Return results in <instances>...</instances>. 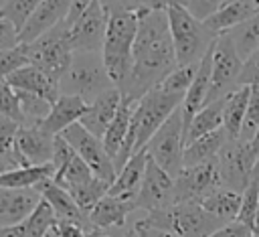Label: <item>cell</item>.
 <instances>
[{
    "instance_id": "6da1fadb",
    "label": "cell",
    "mask_w": 259,
    "mask_h": 237,
    "mask_svg": "<svg viewBox=\"0 0 259 237\" xmlns=\"http://www.w3.org/2000/svg\"><path fill=\"white\" fill-rule=\"evenodd\" d=\"M176 53L166 10H150L138 20L134 41V63L127 81L121 85L123 99L138 101L176 67Z\"/></svg>"
},
{
    "instance_id": "7a4b0ae2",
    "label": "cell",
    "mask_w": 259,
    "mask_h": 237,
    "mask_svg": "<svg viewBox=\"0 0 259 237\" xmlns=\"http://www.w3.org/2000/svg\"><path fill=\"white\" fill-rule=\"evenodd\" d=\"M182 99L184 97H180V95H172V93L162 91L160 87H154L136 101L130 132H127L117 156L113 158V166L117 172L121 170V166L127 162V158L134 152L146 148V144L152 140V136L158 132V128L170 117V113L176 107L182 105Z\"/></svg>"
},
{
    "instance_id": "3957f363",
    "label": "cell",
    "mask_w": 259,
    "mask_h": 237,
    "mask_svg": "<svg viewBox=\"0 0 259 237\" xmlns=\"http://www.w3.org/2000/svg\"><path fill=\"white\" fill-rule=\"evenodd\" d=\"M138 20L140 16L136 12L109 10V24H107L105 41L101 47V59L117 89H121V85L127 81L132 71Z\"/></svg>"
},
{
    "instance_id": "277c9868",
    "label": "cell",
    "mask_w": 259,
    "mask_h": 237,
    "mask_svg": "<svg viewBox=\"0 0 259 237\" xmlns=\"http://www.w3.org/2000/svg\"><path fill=\"white\" fill-rule=\"evenodd\" d=\"M166 16L170 24L172 43H174L176 63L178 65L198 63L208 53V49L212 47L219 34H214L204 24V20H198L196 16H192L182 0H172L166 6Z\"/></svg>"
},
{
    "instance_id": "5b68a950",
    "label": "cell",
    "mask_w": 259,
    "mask_h": 237,
    "mask_svg": "<svg viewBox=\"0 0 259 237\" xmlns=\"http://www.w3.org/2000/svg\"><path fill=\"white\" fill-rule=\"evenodd\" d=\"M140 223H144L148 227L172 231L180 237H208L221 225H225L196 201L176 203L166 209L148 211V215Z\"/></svg>"
},
{
    "instance_id": "8992f818",
    "label": "cell",
    "mask_w": 259,
    "mask_h": 237,
    "mask_svg": "<svg viewBox=\"0 0 259 237\" xmlns=\"http://www.w3.org/2000/svg\"><path fill=\"white\" fill-rule=\"evenodd\" d=\"M115 87L105 65L101 53L93 51H75L69 69L59 81L61 93L79 95L87 103H91L103 91Z\"/></svg>"
},
{
    "instance_id": "52a82bcc",
    "label": "cell",
    "mask_w": 259,
    "mask_h": 237,
    "mask_svg": "<svg viewBox=\"0 0 259 237\" xmlns=\"http://www.w3.org/2000/svg\"><path fill=\"white\" fill-rule=\"evenodd\" d=\"M73 59V49L69 43V20L65 18L32 43H28V61L42 69L53 81H61Z\"/></svg>"
},
{
    "instance_id": "ba28073f",
    "label": "cell",
    "mask_w": 259,
    "mask_h": 237,
    "mask_svg": "<svg viewBox=\"0 0 259 237\" xmlns=\"http://www.w3.org/2000/svg\"><path fill=\"white\" fill-rule=\"evenodd\" d=\"M184 120L182 109L176 107L170 117L158 128V132L152 136V140L146 144L148 156L162 166L172 178L184 168Z\"/></svg>"
},
{
    "instance_id": "9c48e42d",
    "label": "cell",
    "mask_w": 259,
    "mask_h": 237,
    "mask_svg": "<svg viewBox=\"0 0 259 237\" xmlns=\"http://www.w3.org/2000/svg\"><path fill=\"white\" fill-rule=\"evenodd\" d=\"M243 57L237 53L229 30L221 32L210 47V91L208 101L225 97L239 87V75L243 71Z\"/></svg>"
},
{
    "instance_id": "30bf717a",
    "label": "cell",
    "mask_w": 259,
    "mask_h": 237,
    "mask_svg": "<svg viewBox=\"0 0 259 237\" xmlns=\"http://www.w3.org/2000/svg\"><path fill=\"white\" fill-rule=\"evenodd\" d=\"M255 160H257V154L251 142L241 140V138L229 140L217 156L221 184L237 192H243L253 180Z\"/></svg>"
},
{
    "instance_id": "8fae6325",
    "label": "cell",
    "mask_w": 259,
    "mask_h": 237,
    "mask_svg": "<svg viewBox=\"0 0 259 237\" xmlns=\"http://www.w3.org/2000/svg\"><path fill=\"white\" fill-rule=\"evenodd\" d=\"M109 24V8L101 0H91V4L69 22V43L75 51L101 53L105 32Z\"/></svg>"
},
{
    "instance_id": "7c38bea8",
    "label": "cell",
    "mask_w": 259,
    "mask_h": 237,
    "mask_svg": "<svg viewBox=\"0 0 259 237\" xmlns=\"http://www.w3.org/2000/svg\"><path fill=\"white\" fill-rule=\"evenodd\" d=\"M61 136H63V138L73 146V150L87 162V166L93 170L95 176L107 180L109 184L115 180L117 170H115L113 160H111V156L107 154V150H105L101 138L93 136V134H91L89 130H85L79 122L73 124V126H69Z\"/></svg>"
},
{
    "instance_id": "4fadbf2b",
    "label": "cell",
    "mask_w": 259,
    "mask_h": 237,
    "mask_svg": "<svg viewBox=\"0 0 259 237\" xmlns=\"http://www.w3.org/2000/svg\"><path fill=\"white\" fill-rule=\"evenodd\" d=\"M219 186L223 184H221L217 160L196 164V166H184L174 176V205L188 203V201L200 203L204 196L214 192Z\"/></svg>"
},
{
    "instance_id": "5bb4252c",
    "label": "cell",
    "mask_w": 259,
    "mask_h": 237,
    "mask_svg": "<svg viewBox=\"0 0 259 237\" xmlns=\"http://www.w3.org/2000/svg\"><path fill=\"white\" fill-rule=\"evenodd\" d=\"M136 205L138 209L144 211H156L174 205V178L162 166H158L150 156L140 190L136 194Z\"/></svg>"
},
{
    "instance_id": "9a60e30c",
    "label": "cell",
    "mask_w": 259,
    "mask_h": 237,
    "mask_svg": "<svg viewBox=\"0 0 259 237\" xmlns=\"http://www.w3.org/2000/svg\"><path fill=\"white\" fill-rule=\"evenodd\" d=\"M14 146L20 166H40L53 162L55 136L45 132L40 126H18Z\"/></svg>"
},
{
    "instance_id": "2e32d148",
    "label": "cell",
    "mask_w": 259,
    "mask_h": 237,
    "mask_svg": "<svg viewBox=\"0 0 259 237\" xmlns=\"http://www.w3.org/2000/svg\"><path fill=\"white\" fill-rule=\"evenodd\" d=\"M71 4L73 0H42L24 22V26L18 30V41L28 45L59 22H63L71 12Z\"/></svg>"
},
{
    "instance_id": "e0dca14e",
    "label": "cell",
    "mask_w": 259,
    "mask_h": 237,
    "mask_svg": "<svg viewBox=\"0 0 259 237\" xmlns=\"http://www.w3.org/2000/svg\"><path fill=\"white\" fill-rule=\"evenodd\" d=\"M121 101H123V95H121V91L117 87H111V89L103 91L101 95H97L87 105V111L83 113V117L79 120V124L85 130H89L93 136L103 138V134L109 128L111 120L115 117Z\"/></svg>"
},
{
    "instance_id": "ac0fdd59",
    "label": "cell",
    "mask_w": 259,
    "mask_h": 237,
    "mask_svg": "<svg viewBox=\"0 0 259 237\" xmlns=\"http://www.w3.org/2000/svg\"><path fill=\"white\" fill-rule=\"evenodd\" d=\"M138 211L136 199H125V196H113L105 194L89 213L87 221L95 229H121L130 217V213Z\"/></svg>"
},
{
    "instance_id": "d6986e66",
    "label": "cell",
    "mask_w": 259,
    "mask_h": 237,
    "mask_svg": "<svg viewBox=\"0 0 259 237\" xmlns=\"http://www.w3.org/2000/svg\"><path fill=\"white\" fill-rule=\"evenodd\" d=\"M34 188H36V190L40 192V196L51 205V209H53L57 221H73V223H79V225L87 227L89 231L95 229V227L89 225L87 215L79 209V205L75 203V199L71 196V192H69L67 188H63L61 184H57L53 178L40 180Z\"/></svg>"
},
{
    "instance_id": "ffe728a7",
    "label": "cell",
    "mask_w": 259,
    "mask_h": 237,
    "mask_svg": "<svg viewBox=\"0 0 259 237\" xmlns=\"http://www.w3.org/2000/svg\"><path fill=\"white\" fill-rule=\"evenodd\" d=\"M42 201L36 188H0V227L22 223Z\"/></svg>"
},
{
    "instance_id": "44dd1931",
    "label": "cell",
    "mask_w": 259,
    "mask_h": 237,
    "mask_svg": "<svg viewBox=\"0 0 259 237\" xmlns=\"http://www.w3.org/2000/svg\"><path fill=\"white\" fill-rule=\"evenodd\" d=\"M87 101L79 95H69V93H61L57 97V101L51 107V113L45 117V122L40 124V128L53 136L63 134L69 126L77 124L83 113L87 111Z\"/></svg>"
},
{
    "instance_id": "7402d4cb",
    "label": "cell",
    "mask_w": 259,
    "mask_h": 237,
    "mask_svg": "<svg viewBox=\"0 0 259 237\" xmlns=\"http://www.w3.org/2000/svg\"><path fill=\"white\" fill-rule=\"evenodd\" d=\"M6 81H8L14 89L28 91V93H36V95L49 99L51 103H55L57 97L61 95L59 83L53 81L42 69H38V67L32 65V63H26L24 67L16 69L12 75L6 77Z\"/></svg>"
},
{
    "instance_id": "603a6c76",
    "label": "cell",
    "mask_w": 259,
    "mask_h": 237,
    "mask_svg": "<svg viewBox=\"0 0 259 237\" xmlns=\"http://www.w3.org/2000/svg\"><path fill=\"white\" fill-rule=\"evenodd\" d=\"M208 91H210V49L200 59L198 71H196V75H194V79H192V83H190V87H188V91L182 99V105H180L182 120H184V130L188 128L190 120L206 105Z\"/></svg>"
},
{
    "instance_id": "cb8c5ba5",
    "label": "cell",
    "mask_w": 259,
    "mask_h": 237,
    "mask_svg": "<svg viewBox=\"0 0 259 237\" xmlns=\"http://www.w3.org/2000/svg\"><path fill=\"white\" fill-rule=\"evenodd\" d=\"M146 164H148L146 148L134 152L127 158V162L121 166V170L117 172L115 180L111 182L109 194L125 196V199H136V194L140 190V184H142V178H144V172H146Z\"/></svg>"
},
{
    "instance_id": "d4e9b609",
    "label": "cell",
    "mask_w": 259,
    "mask_h": 237,
    "mask_svg": "<svg viewBox=\"0 0 259 237\" xmlns=\"http://www.w3.org/2000/svg\"><path fill=\"white\" fill-rule=\"evenodd\" d=\"M227 142H229V136H227V132L223 128L188 142L184 146V156H182L184 166H196V164H204V162L217 160L219 152L223 150V146Z\"/></svg>"
},
{
    "instance_id": "484cf974",
    "label": "cell",
    "mask_w": 259,
    "mask_h": 237,
    "mask_svg": "<svg viewBox=\"0 0 259 237\" xmlns=\"http://www.w3.org/2000/svg\"><path fill=\"white\" fill-rule=\"evenodd\" d=\"M249 95H251V85H239L231 93L225 95L223 130L227 132L229 140H235L241 134V126H243L247 105H249Z\"/></svg>"
},
{
    "instance_id": "4316f807",
    "label": "cell",
    "mask_w": 259,
    "mask_h": 237,
    "mask_svg": "<svg viewBox=\"0 0 259 237\" xmlns=\"http://www.w3.org/2000/svg\"><path fill=\"white\" fill-rule=\"evenodd\" d=\"M55 166L53 162L40 164V166H14L8 170H0V188H34L40 180L53 178L55 176Z\"/></svg>"
},
{
    "instance_id": "83f0119b",
    "label": "cell",
    "mask_w": 259,
    "mask_h": 237,
    "mask_svg": "<svg viewBox=\"0 0 259 237\" xmlns=\"http://www.w3.org/2000/svg\"><path fill=\"white\" fill-rule=\"evenodd\" d=\"M223 105H225V97H219L210 103H206L188 124V128L184 130V142H192L204 134H210L214 130L223 128Z\"/></svg>"
},
{
    "instance_id": "f1b7e54d",
    "label": "cell",
    "mask_w": 259,
    "mask_h": 237,
    "mask_svg": "<svg viewBox=\"0 0 259 237\" xmlns=\"http://www.w3.org/2000/svg\"><path fill=\"white\" fill-rule=\"evenodd\" d=\"M200 205L214 215L219 221L223 223H231L239 217L241 211V192L227 188V186H219L214 192H210L208 196H204L200 201Z\"/></svg>"
},
{
    "instance_id": "f546056e",
    "label": "cell",
    "mask_w": 259,
    "mask_h": 237,
    "mask_svg": "<svg viewBox=\"0 0 259 237\" xmlns=\"http://www.w3.org/2000/svg\"><path fill=\"white\" fill-rule=\"evenodd\" d=\"M134 105H136V101L123 99L119 109H117V113H115V117L111 120L109 128L105 130V134L101 138V142H103L107 154L111 156V160L117 156V152H119V148H121V144H123V140H125V136L130 132V124H132V115H134Z\"/></svg>"
},
{
    "instance_id": "4dcf8cb0",
    "label": "cell",
    "mask_w": 259,
    "mask_h": 237,
    "mask_svg": "<svg viewBox=\"0 0 259 237\" xmlns=\"http://www.w3.org/2000/svg\"><path fill=\"white\" fill-rule=\"evenodd\" d=\"M237 53L243 57V61L255 53L259 49V12H255L253 16H249L247 20L239 22L237 26H233L229 30Z\"/></svg>"
},
{
    "instance_id": "1f68e13d",
    "label": "cell",
    "mask_w": 259,
    "mask_h": 237,
    "mask_svg": "<svg viewBox=\"0 0 259 237\" xmlns=\"http://www.w3.org/2000/svg\"><path fill=\"white\" fill-rule=\"evenodd\" d=\"M91 178H95V174H93V170L87 166V162L75 152L69 160H67V164H63L57 172H55V176H53V180L57 182V184H61L63 188H73V186H79V184H85V182H89Z\"/></svg>"
},
{
    "instance_id": "d6a6232c",
    "label": "cell",
    "mask_w": 259,
    "mask_h": 237,
    "mask_svg": "<svg viewBox=\"0 0 259 237\" xmlns=\"http://www.w3.org/2000/svg\"><path fill=\"white\" fill-rule=\"evenodd\" d=\"M109 186H111V184H109L107 180L95 176V178H91V180L85 182V184H79V186L69 188V192H71V196L75 199V203L79 205V209L87 215V213L109 192Z\"/></svg>"
},
{
    "instance_id": "836d02e7",
    "label": "cell",
    "mask_w": 259,
    "mask_h": 237,
    "mask_svg": "<svg viewBox=\"0 0 259 237\" xmlns=\"http://www.w3.org/2000/svg\"><path fill=\"white\" fill-rule=\"evenodd\" d=\"M18 91V101H20V111H22V124L28 126H40L45 122V117L51 113L53 103L36 93H28V91ZM20 124V126H22Z\"/></svg>"
},
{
    "instance_id": "e575fe53",
    "label": "cell",
    "mask_w": 259,
    "mask_h": 237,
    "mask_svg": "<svg viewBox=\"0 0 259 237\" xmlns=\"http://www.w3.org/2000/svg\"><path fill=\"white\" fill-rule=\"evenodd\" d=\"M55 223H57V217L51 205L42 199L36 205V209L24 219V237H47L55 227Z\"/></svg>"
},
{
    "instance_id": "d590c367",
    "label": "cell",
    "mask_w": 259,
    "mask_h": 237,
    "mask_svg": "<svg viewBox=\"0 0 259 237\" xmlns=\"http://www.w3.org/2000/svg\"><path fill=\"white\" fill-rule=\"evenodd\" d=\"M18 126H20L18 122L0 115V170L20 166L16 158V146H14Z\"/></svg>"
},
{
    "instance_id": "8d00e7d4",
    "label": "cell",
    "mask_w": 259,
    "mask_h": 237,
    "mask_svg": "<svg viewBox=\"0 0 259 237\" xmlns=\"http://www.w3.org/2000/svg\"><path fill=\"white\" fill-rule=\"evenodd\" d=\"M198 63H200V61H198ZM198 63L176 65V67L162 79V83H160L158 87H160L162 91H166V93L184 97L186 91H188V87H190V83H192V79H194V75H196V71H198Z\"/></svg>"
},
{
    "instance_id": "74e56055",
    "label": "cell",
    "mask_w": 259,
    "mask_h": 237,
    "mask_svg": "<svg viewBox=\"0 0 259 237\" xmlns=\"http://www.w3.org/2000/svg\"><path fill=\"white\" fill-rule=\"evenodd\" d=\"M42 0H8L2 8H0V16L8 18L18 30L24 26V22L30 18V14L36 10V6Z\"/></svg>"
},
{
    "instance_id": "f35d334b",
    "label": "cell",
    "mask_w": 259,
    "mask_h": 237,
    "mask_svg": "<svg viewBox=\"0 0 259 237\" xmlns=\"http://www.w3.org/2000/svg\"><path fill=\"white\" fill-rule=\"evenodd\" d=\"M28 61V45L18 43L12 49H4L0 51V79H6L8 75H12L16 69L24 67Z\"/></svg>"
},
{
    "instance_id": "ab89813d",
    "label": "cell",
    "mask_w": 259,
    "mask_h": 237,
    "mask_svg": "<svg viewBox=\"0 0 259 237\" xmlns=\"http://www.w3.org/2000/svg\"><path fill=\"white\" fill-rule=\"evenodd\" d=\"M101 2L109 10H127L142 16L150 10H166V6L172 0H101Z\"/></svg>"
},
{
    "instance_id": "60d3db41",
    "label": "cell",
    "mask_w": 259,
    "mask_h": 237,
    "mask_svg": "<svg viewBox=\"0 0 259 237\" xmlns=\"http://www.w3.org/2000/svg\"><path fill=\"white\" fill-rule=\"evenodd\" d=\"M257 128H259V81L251 85L249 105H247V113H245V120H243L239 138L251 142L253 136H255V132H257Z\"/></svg>"
},
{
    "instance_id": "b9f144b4",
    "label": "cell",
    "mask_w": 259,
    "mask_h": 237,
    "mask_svg": "<svg viewBox=\"0 0 259 237\" xmlns=\"http://www.w3.org/2000/svg\"><path fill=\"white\" fill-rule=\"evenodd\" d=\"M0 115L14 120L22 124V111H20V101H18V91L6 81L0 79Z\"/></svg>"
},
{
    "instance_id": "7bdbcfd3",
    "label": "cell",
    "mask_w": 259,
    "mask_h": 237,
    "mask_svg": "<svg viewBox=\"0 0 259 237\" xmlns=\"http://www.w3.org/2000/svg\"><path fill=\"white\" fill-rule=\"evenodd\" d=\"M257 209H259V178H253L249 182V186L241 192V211H239L237 221H241L243 225H247L251 229Z\"/></svg>"
},
{
    "instance_id": "ee69618b",
    "label": "cell",
    "mask_w": 259,
    "mask_h": 237,
    "mask_svg": "<svg viewBox=\"0 0 259 237\" xmlns=\"http://www.w3.org/2000/svg\"><path fill=\"white\" fill-rule=\"evenodd\" d=\"M225 0H184L186 8L190 10L192 16H196L198 20H206L208 16H212Z\"/></svg>"
},
{
    "instance_id": "f6af8a7d",
    "label": "cell",
    "mask_w": 259,
    "mask_h": 237,
    "mask_svg": "<svg viewBox=\"0 0 259 237\" xmlns=\"http://www.w3.org/2000/svg\"><path fill=\"white\" fill-rule=\"evenodd\" d=\"M257 81H259V49L245 59L243 71L239 75V85H253Z\"/></svg>"
},
{
    "instance_id": "bcb514c9",
    "label": "cell",
    "mask_w": 259,
    "mask_h": 237,
    "mask_svg": "<svg viewBox=\"0 0 259 237\" xmlns=\"http://www.w3.org/2000/svg\"><path fill=\"white\" fill-rule=\"evenodd\" d=\"M53 237H89V229L73 221H57L51 229Z\"/></svg>"
},
{
    "instance_id": "7dc6e473",
    "label": "cell",
    "mask_w": 259,
    "mask_h": 237,
    "mask_svg": "<svg viewBox=\"0 0 259 237\" xmlns=\"http://www.w3.org/2000/svg\"><path fill=\"white\" fill-rule=\"evenodd\" d=\"M73 154H75L73 146H71L61 134L55 136V150H53V166H55V170H59L63 164H67V160H69Z\"/></svg>"
},
{
    "instance_id": "c3c4849f",
    "label": "cell",
    "mask_w": 259,
    "mask_h": 237,
    "mask_svg": "<svg viewBox=\"0 0 259 237\" xmlns=\"http://www.w3.org/2000/svg\"><path fill=\"white\" fill-rule=\"evenodd\" d=\"M18 41V28L4 16H0V51L16 47Z\"/></svg>"
},
{
    "instance_id": "681fc988",
    "label": "cell",
    "mask_w": 259,
    "mask_h": 237,
    "mask_svg": "<svg viewBox=\"0 0 259 237\" xmlns=\"http://www.w3.org/2000/svg\"><path fill=\"white\" fill-rule=\"evenodd\" d=\"M208 237H253L251 235V229L247 225H243L241 221H231V223H225L221 225L214 233H210Z\"/></svg>"
},
{
    "instance_id": "f907efd6",
    "label": "cell",
    "mask_w": 259,
    "mask_h": 237,
    "mask_svg": "<svg viewBox=\"0 0 259 237\" xmlns=\"http://www.w3.org/2000/svg\"><path fill=\"white\" fill-rule=\"evenodd\" d=\"M134 231H136L138 237H180V235H176V233H172V231L158 229V227H148V225H144V223H140V221L134 225Z\"/></svg>"
},
{
    "instance_id": "816d5d0a",
    "label": "cell",
    "mask_w": 259,
    "mask_h": 237,
    "mask_svg": "<svg viewBox=\"0 0 259 237\" xmlns=\"http://www.w3.org/2000/svg\"><path fill=\"white\" fill-rule=\"evenodd\" d=\"M0 237H24V221L18 225L0 227Z\"/></svg>"
},
{
    "instance_id": "f5cc1de1",
    "label": "cell",
    "mask_w": 259,
    "mask_h": 237,
    "mask_svg": "<svg viewBox=\"0 0 259 237\" xmlns=\"http://www.w3.org/2000/svg\"><path fill=\"white\" fill-rule=\"evenodd\" d=\"M89 4H91V0H73V4H71V12H69L67 20H69V22H73V20H75V18H77V16H79V14L89 6Z\"/></svg>"
},
{
    "instance_id": "db71d44e",
    "label": "cell",
    "mask_w": 259,
    "mask_h": 237,
    "mask_svg": "<svg viewBox=\"0 0 259 237\" xmlns=\"http://www.w3.org/2000/svg\"><path fill=\"white\" fill-rule=\"evenodd\" d=\"M89 237H117V235L109 233V229H91Z\"/></svg>"
},
{
    "instance_id": "11a10c76",
    "label": "cell",
    "mask_w": 259,
    "mask_h": 237,
    "mask_svg": "<svg viewBox=\"0 0 259 237\" xmlns=\"http://www.w3.org/2000/svg\"><path fill=\"white\" fill-rule=\"evenodd\" d=\"M251 235L253 237H259V209H257V213L253 217V223H251Z\"/></svg>"
},
{
    "instance_id": "9f6ffc18",
    "label": "cell",
    "mask_w": 259,
    "mask_h": 237,
    "mask_svg": "<svg viewBox=\"0 0 259 237\" xmlns=\"http://www.w3.org/2000/svg\"><path fill=\"white\" fill-rule=\"evenodd\" d=\"M251 144H253V150H255V154H259V128H257V132H255V136H253Z\"/></svg>"
},
{
    "instance_id": "6f0895ef",
    "label": "cell",
    "mask_w": 259,
    "mask_h": 237,
    "mask_svg": "<svg viewBox=\"0 0 259 237\" xmlns=\"http://www.w3.org/2000/svg\"><path fill=\"white\" fill-rule=\"evenodd\" d=\"M253 178H259V154H257V160H255V168H253Z\"/></svg>"
},
{
    "instance_id": "680465c9",
    "label": "cell",
    "mask_w": 259,
    "mask_h": 237,
    "mask_svg": "<svg viewBox=\"0 0 259 237\" xmlns=\"http://www.w3.org/2000/svg\"><path fill=\"white\" fill-rule=\"evenodd\" d=\"M119 237H138V235H136V231L132 229V231H123V233H121Z\"/></svg>"
},
{
    "instance_id": "91938a15",
    "label": "cell",
    "mask_w": 259,
    "mask_h": 237,
    "mask_svg": "<svg viewBox=\"0 0 259 237\" xmlns=\"http://www.w3.org/2000/svg\"><path fill=\"white\" fill-rule=\"evenodd\" d=\"M6 2H8V0H0V8H2V6L6 4Z\"/></svg>"
},
{
    "instance_id": "94428289",
    "label": "cell",
    "mask_w": 259,
    "mask_h": 237,
    "mask_svg": "<svg viewBox=\"0 0 259 237\" xmlns=\"http://www.w3.org/2000/svg\"><path fill=\"white\" fill-rule=\"evenodd\" d=\"M47 237H53V235H51V233H49V235H47Z\"/></svg>"
},
{
    "instance_id": "6125c7cd",
    "label": "cell",
    "mask_w": 259,
    "mask_h": 237,
    "mask_svg": "<svg viewBox=\"0 0 259 237\" xmlns=\"http://www.w3.org/2000/svg\"><path fill=\"white\" fill-rule=\"evenodd\" d=\"M182 2H184V0H182Z\"/></svg>"
}]
</instances>
